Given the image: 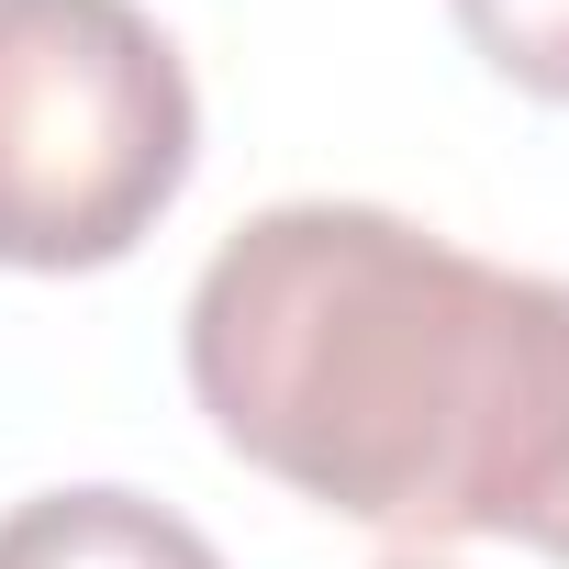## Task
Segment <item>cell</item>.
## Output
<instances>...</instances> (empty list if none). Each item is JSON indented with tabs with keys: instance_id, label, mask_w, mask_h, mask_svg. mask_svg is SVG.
Listing matches in <instances>:
<instances>
[{
	"instance_id": "obj_4",
	"label": "cell",
	"mask_w": 569,
	"mask_h": 569,
	"mask_svg": "<svg viewBox=\"0 0 569 569\" xmlns=\"http://www.w3.org/2000/svg\"><path fill=\"white\" fill-rule=\"evenodd\" d=\"M458 34L536 101H569V0H447Z\"/></svg>"
},
{
	"instance_id": "obj_1",
	"label": "cell",
	"mask_w": 569,
	"mask_h": 569,
	"mask_svg": "<svg viewBox=\"0 0 569 569\" xmlns=\"http://www.w3.org/2000/svg\"><path fill=\"white\" fill-rule=\"evenodd\" d=\"M212 436L369 536H525L569 491V279L380 201L246 212L179 313Z\"/></svg>"
},
{
	"instance_id": "obj_3",
	"label": "cell",
	"mask_w": 569,
	"mask_h": 569,
	"mask_svg": "<svg viewBox=\"0 0 569 569\" xmlns=\"http://www.w3.org/2000/svg\"><path fill=\"white\" fill-rule=\"evenodd\" d=\"M0 569H223V547L123 480H79L0 513Z\"/></svg>"
},
{
	"instance_id": "obj_6",
	"label": "cell",
	"mask_w": 569,
	"mask_h": 569,
	"mask_svg": "<svg viewBox=\"0 0 569 569\" xmlns=\"http://www.w3.org/2000/svg\"><path fill=\"white\" fill-rule=\"evenodd\" d=\"M380 569H436V558H380Z\"/></svg>"
},
{
	"instance_id": "obj_5",
	"label": "cell",
	"mask_w": 569,
	"mask_h": 569,
	"mask_svg": "<svg viewBox=\"0 0 569 569\" xmlns=\"http://www.w3.org/2000/svg\"><path fill=\"white\" fill-rule=\"evenodd\" d=\"M536 547H547V558H558V569H569V491H558V513H547V525H536Z\"/></svg>"
},
{
	"instance_id": "obj_2",
	"label": "cell",
	"mask_w": 569,
	"mask_h": 569,
	"mask_svg": "<svg viewBox=\"0 0 569 569\" xmlns=\"http://www.w3.org/2000/svg\"><path fill=\"white\" fill-rule=\"evenodd\" d=\"M201 101L134 0H0V268L134 257L190 190Z\"/></svg>"
}]
</instances>
